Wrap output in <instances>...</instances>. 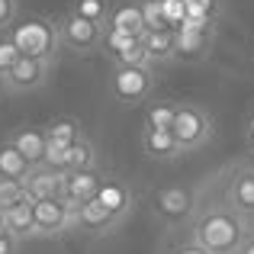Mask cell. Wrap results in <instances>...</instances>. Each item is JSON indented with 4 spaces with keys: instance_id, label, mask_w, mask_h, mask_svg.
I'll list each match as a JSON object with an SVG mask.
<instances>
[{
    "instance_id": "1",
    "label": "cell",
    "mask_w": 254,
    "mask_h": 254,
    "mask_svg": "<svg viewBox=\"0 0 254 254\" xmlns=\"http://www.w3.org/2000/svg\"><path fill=\"white\" fill-rule=\"evenodd\" d=\"M251 235V225L245 216H238L225 196L219 203H196L193 206L190 242L209 254H235L242 242Z\"/></svg>"
},
{
    "instance_id": "2",
    "label": "cell",
    "mask_w": 254,
    "mask_h": 254,
    "mask_svg": "<svg viewBox=\"0 0 254 254\" xmlns=\"http://www.w3.org/2000/svg\"><path fill=\"white\" fill-rule=\"evenodd\" d=\"M6 36L13 39V45L19 49V55L26 58H42V62L55 64L62 39H58V23L45 16H26L19 23H13L6 29Z\"/></svg>"
},
{
    "instance_id": "3",
    "label": "cell",
    "mask_w": 254,
    "mask_h": 254,
    "mask_svg": "<svg viewBox=\"0 0 254 254\" xmlns=\"http://www.w3.org/2000/svg\"><path fill=\"white\" fill-rule=\"evenodd\" d=\"M155 90V68H129V64H113L110 93L119 103H142Z\"/></svg>"
},
{
    "instance_id": "4",
    "label": "cell",
    "mask_w": 254,
    "mask_h": 254,
    "mask_svg": "<svg viewBox=\"0 0 254 254\" xmlns=\"http://www.w3.org/2000/svg\"><path fill=\"white\" fill-rule=\"evenodd\" d=\"M103 23H90V19L77 16V13H68L64 19H58V39H62L64 49L77 52V55H93L103 45Z\"/></svg>"
},
{
    "instance_id": "5",
    "label": "cell",
    "mask_w": 254,
    "mask_h": 254,
    "mask_svg": "<svg viewBox=\"0 0 254 254\" xmlns=\"http://www.w3.org/2000/svg\"><path fill=\"white\" fill-rule=\"evenodd\" d=\"M171 135L177 138L180 151H196L209 142L212 135V119L206 116L199 106H177L174 113V126H171Z\"/></svg>"
},
{
    "instance_id": "6",
    "label": "cell",
    "mask_w": 254,
    "mask_h": 254,
    "mask_svg": "<svg viewBox=\"0 0 254 254\" xmlns=\"http://www.w3.org/2000/svg\"><path fill=\"white\" fill-rule=\"evenodd\" d=\"M32 225L36 235H64L68 229H74V212L62 203V196L32 199Z\"/></svg>"
},
{
    "instance_id": "7",
    "label": "cell",
    "mask_w": 254,
    "mask_h": 254,
    "mask_svg": "<svg viewBox=\"0 0 254 254\" xmlns=\"http://www.w3.org/2000/svg\"><path fill=\"white\" fill-rule=\"evenodd\" d=\"M49 74H52L49 62L19 55V62L3 74V90H10V93H32V90H39V87H45Z\"/></svg>"
},
{
    "instance_id": "8",
    "label": "cell",
    "mask_w": 254,
    "mask_h": 254,
    "mask_svg": "<svg viewBox=\"0 0 254 254\" xmlns=\"http://www.w3.org/2000/svg\"><path fill=\"white\" fill-rule=\"evenodd\" d=\"M100 184H103V174H100L97 168H90V171H68L64 174V184H62V203L68 206L71 212H77L81 203L97 196Z\"/></svg>"
},
{
    "instance_id": "9",
    "label": "cell",
    "mask_w": 254,
    "mask_h": 254,
    "mask_svg": "<svg viewBox=\"0 0 254 254\" xmlns=\"http://www.w3.org/2000/svg\"><path fill=\"white\" fill-rule=\"evenodd\" d=\"M225 203L238 216L251 219L254 216V168H235L225 184Z\"/></svg>"
},
{
    "instance_id": "10",
    "label": "cell",
    "mask_w": 254,
    "mask_h": 254,
    "mask_svg": "<svg viewBox=\"0 0 254 254\" xmlns=\"http://www.w3.org/2000/svg\"><path fill=\"white\" fill-rule=\"evenodd\" d=\"M68 171H55L49 164H32L29 174H26L23 187L29 199H45V196H62V184Z\"/></svg>"
},
{
    "instance_id": "11",
    "label": "cell",
    "mask_w": 254,
    "mask_h": 254,
    "mask_svg": "<svg viewBox=\"0 0 254 254\" xmlns=\"http://www.w3.org/2000/svg\"><path fill=\"white\" fill-rule=\"evenodd\" d=\"M138 39H142V49L148 55L151 68H161V64L177 58V36H174V29H145Z\"/></svg>"
},
{
    "instance_id": "12",
    "label": "cell",
    "mask_w": 254,
    "mask_h": 254,
    "mask_svg": "<svg viewBox=\"0 0 254 254\" xmlns=\"http://www.w3.org/2000/svg\"><path fill=\"white\" fill-rule=\"evenodd\" d=\"M193 206H196V196H193L190 190H184V187H164V190H158V196H155V209L161 212L168 222L187 219L193 212Z\"/></svg>"
},
{
    "instance_id": "13",
    "label": "cell",
    "mask_w": 254,
    "mask_h": 254,
    "mask_svg": "<svg viewBox=\"0 0 254 254\" xmlns=\"http://www.w3.org/2000/svg\"><path fill=\"white\" fill-rule=\"evenodd\" d=\"M106 29L113 32H126V36H142L145 32V19H142V3L138 0H123V3L110 6V16H106Z\"/></svg>"
},
{
    "instance_id": "14",
    "label": "cell",
    "mask_w": 254,
    "mask_h": 254,
    "mask_svg": "<svg viewBox=\"0 0 254 254\" xmlns=\"http://www.w3.org/2000/svg\"><path fill=\"white\" fill-rule=\"evenodd\" d=\"M74 225H77V229H84V232H93V235H103V232H110V229H116V225H119V216H113L100 199H87V203L77 206Z\"/></svg>"
},
{
    "instance_id": "15",
    "label": "cell",
    "mask_w": 254,
    "mask_h": 254,
    "mask_svg": "<svg viewBox=\"0 0 254 254\" xmlns=\"http://www.w3.org/2000/svg\"><path fill=\"white\" fill-rule=\"evenodd\" d=\"M0 222H3L6 235L23 242V238H36V225H32V199H23V203L10 206V209L0 212Z\"/></svg>"
},
{
    "instance_id": "16",
    "label": "cell",
    "mask_w": 254,
    "mask_h": 254,
    "mask_svg": "<svg viewBox=\"0 0 254 254\" xmlns=\"http://www.w3.org/2000/svg\"><path fill=\"white\" fill-rule=\"evenodd\" d=\"M6 142H10L29 164H42L45 145H49V142H45V129H16Z\"/></svg>"
},
{
    "instance_id": "17",
    "label": "cell",
    "mask_w": 254,
    "mask_h": 254,
    "mask_svg": "<svg viewBox=\"0 0 254 254\" xmlns=\"http://www.w3.org/2000/svg\"><path fill=\"white\" fill-rule=\"evenodd\" d=\"M142 148L148 158H161V161H171V158L184 155L177 138L171 135V129H145L142 132Z\"/></svg>"
},
{
    "instance_id": "18",
    "label": "cell",
    "mask_w": 254,
    "mask_h": 254,
    "mask_svg": "<svg viewBox=\"0 0 254 254\" xmlns=\"http://www.w3.org/2000/svg\"><path fill=\"white\" fill-rule=\"evenodd\" d=\"M93 199H100V203H103L113 216H119V219H123L126 212H129V206H132L129 187L119 184V180H106V177H103V184H100V190H97V196H93Z\"/></svg>"
},
{
    "instance_id": "19",
    "label": "cell",
    "mask_w": 254,
    "mask_h": 254,
    "mask_svg": "<svg viewBox=\"0 0 254 254\" xmlns=\"http://www.w3.org/2000/svg\"><path fill=\"white\" fill-rule=\"evenodd\" d=\"M174 36H177V58H199L203 52H209V42H212V32L187 29V26H177Z\"/></svg>"
},
{
    "instance_id": "20",
    "label": "cell",
    "mask_w": 254,
    "mask_h": 254,
    "mask_svg": "<svg viewBox=\"0 0 254 254\" xmlns=\"http://www.w3.org/2000/svg\"><path fill=\"white\" fill-rule=\"evenodd\" d=\"M29 168L32 164L10 142H0V180H26Z\"/></svg>"
},
{
    "instance_id": "21",
    "label": "cell",
    "mask_w": 254,
    "mask_h": 254,
    "mask_svg": "<svg viewBox=\"0 0 254 254\" xmlns=\"http://www.w3.org/2000/svg\"><path fill=\"white\" fill-rule=\"evenodd\" d=\"M81 123L77 119H55L52 126H45V142L55 145V148H68V145H74L77 138H81Z\"/></svg>"
},
{
    "instance_id": "22",
    "label": "cell",
    "mask_w": 254,
    "mask_h": 254,
    "mask_svg": "<svg viewBox=\"0 0 254 254\" xmlns=\"http://www.w3.org/2000/svg\"><path fill=\"white\" fill-rule=\"evenodd\" d=\"M68 171H90L97 168V148L87 135H81L74 145H68Z\"/></svg>"
},
{
    "instance_id": "23",
    "label": "cell",
    "mask_w": 254,
    "mask_h": 254,
    "mask_svg": "<svg viewBox=\"0 0 254 254\" xmlns=\"http://www.w3.org/2000/svg\"><path fill=\"white\" fill-rule=\"evenodd\" d=\"M110 0H74L71 3V13H77V16L90 19V23H106V16H110Z\"/></svg>"
},
{
    "instance_id": "24",
    "label": "cell",
    "mask_w": 254,
    "mask_h": 254,
    "mask_svg": "<svg viewBox=\"0 0 254 254\" xmlns=\"http://www.w3.org/2000/svg\"><path fill=\"white\" fill-rule=\"evenodd\" d=\"M174 113H177L174 103L148 106V113H145V129H171V126H174Z\"/></svg>"
},
{
    "instance_id": "25",
    "label": "cell",
    "mask_w": 254,
    "mask_h": 254,
    "mask_svg": "<svg viewBox=\"0 0 254 254\" xmlns=\"http://www.w3.org/2000/svg\"><path fill=\"white\" fill-rule=\"evenodd\" d=\"M110 58H113V64H129V68H151V64H148V55H145V49H142V39H135L129 49L116 52V55H110Z\"/></svg>"
},
{
    "instance_id": "26",
    "label": "cell",
    "mask_w": 254,
    "mask_h": 254,
    "mask_svg": "<svg viewBox=\"0 0 254 254\" xmlns=\"http://www.w3.org/2000/svg\"><path fill=\"white\" fill-rule=\"evenodd\" d=\"M184 6H187L184 19H206V23H216L219 0H184Z\"/></svg>"
},
{
    "instance_id": "27",
    "label": "cell",
    "mask_w": 254,
    "mask_h": 254,
    "mask_svg": "<svg viewBox=\"0 0 254 254\" xmlns=\"http://www.w3.org/2000/svg\"><path fill=\"white\" fill-rule=\"evenodd\" d=\"M23 199H29L23 180H0V212L16 206V203H23Z\"/></svg>"
},
{
    "instance_id": "28",
    "label": "cell",
    "mask_w": 254,
    "mask_h": 254,
    "mask_svg": "<svg viewBox=\"0 0 254 254\" xmlns=\"http://www.w3.org/2000/svg\"><path fill=\"white\" fill-rule=\"evenodd\" d=\"M142 3V19H145V29H171L161 16V3L158 0H138Z\"/></svg>"
},
{
    "instance_id": "29",
    "label": "cell",
    "mask_w": 254,
    "mask_h": 254,
    "mask_svg": "<svg viewBox=\"0 0 254 254\" xmlns=\"http://www.w3.org/2000/svg\"><path fill=\"white\" fill-rule=\"evenodd\" d=\"M158 3H161V16H164V23H168L171 29H177V26L184 23V16H187L184 0H158Z\"/></svg>"
},
{
    "instance_id": "30",
    "label": "cell",
    "mask_w": 254,
    "mask_h": 254,
    "mask_svg": "<svg viewBox=\"0 0 254 254\" xmlns=\"http://www.w3.org/2000/svg\"><path fill=\"white\" fill-rule=\"evenodd\" d=\"M16 62H19V49L13 45V39L3 32V36H0V77H3Z\"/></svg>"
},
{
    "instance_id": "31",
    "label": "cell",
    "mask_w": 254,
    "mask_h": 254,
    "mask_svg": "<svg viewBox=\"0 0 254 254\" xmlns=\"http://www.w3.org/2000/svg\"><path fill=\"white\" fill-rule=\"evenodd\" d=\"M19 19V0H0V32H6Z\"/></svg>"
},
{
    "instance_id": "32",
    "label": "cell",
    "mask_w": 254,
    "mask_h": 254,
    "mask_svg": "<svg viewBox=\"0 0 254 254\" xmlns=\"http://www.w3.org/2000/svg\"><path fill=\"white\" fill-rule=\"evenodd\" d=\"M0 254H16V238H10V235L0 238Z\"/></svg>"
},
{
    "instance_id": "33",
    "label": "cell",
    "mask_w": 254,
    "mask_h": 254,
    "mask_svg": "<svg viewBox=\"0 0 254 254\" xmlns=\"http://www.w3.org/2000/svg\"><path fill=\"white\" fill-rule=\"evenodd\" d=\"M171 254H209V251H203V248H199V245H180V248H174Z\"/></svg>"
},
{
    "instance_id": "34",
    "label": "cell",
    "mask_w": 254,
    "mask_h": 254,
    "mask_svg": "<svg viewBox=\"0 0 254 254\" xmlns=\"http://www.w3.org/2000/svg\"><path fill=\"white\" fill-rule=\"evenodd\" d=\"M235 254H254V232H251V235H248V238L242 242V248H238Z\"/></svg>"
},
{
    "instance_id": "35",
    "label": "cell",
    "mask_w": 254,
    "mask_h": 254,
    "mask_svg": "<svg viewBox=\"0 0 254 254\" xmlns=\"http://www.w3.org/2000/svg\"><path fill=\"white\" fill-rule=\"evenodd\" d=\"M248 138H251V148H254V119H251V129H248Z\"/></svg>"
},
{
    "instance_id": "36",
    "label": "cell",
    "mask_w": 254,
    "mask_h": 254,
    "mask_svg": "<svg viewBox=\"0 0 254 254\" xmlns=\"http://www.w3.org/2000/svg\"><path fill=\"white\" fill-rule=\"evenodd\" d=\"M248 225H251V232H254V216H251V219H248Z\"/></svg>"
},
{
    "instance_id": "37",
    "label": "cell",
    "mask_w": 254,
    "mask_h": 254,
    "mask_svg": "<svg viewBox=\"0 0 254 254\" xmlns=\"http://www.w3.org/2000/svg\"><path fill=\"white\" fill-rule=\"evenodd\" d=\"M0 90H3V77H0Z\"/></svg>"
},
{
    "instance_id": "38",
    "label": "cell",
    "mask_w": 254,
    "mask_h": 254,
    "mask_svg": "<svg viewBox=\"0 0 254 254\" xmlns=\"http://www.w3.org/2000/svg\"><path fill=\"white\" fill-rule=\"evenodd\" d=\"M251 119H254V116H251Z\"/></svg>"
}]
</instances>
